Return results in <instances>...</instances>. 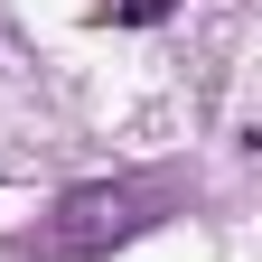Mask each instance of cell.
Listing matches in <instances>:
<instances>
[{
	"label": "cell",
	"instance_id": "cell-1",
	"mask_svg": "<svg viewBox=\"0 0 262 262\" xmlns=\"http://www.w3.org/2000/svg\"><path fill=\"white\" fill-rule=\"evenodd\" d=\"M122 234H141V196H131V187H75L38 234L19 244V262H94V253H113Z\"/></svg>",
	"mask_w": 262,
	"mask_h": 262
},
{
	"label": "cell",
	"instance_id": "cell-2",
	"mask_svg": "<svg viewBox=\"0 0 262 262\" xmlns=\"http://www.w3.org/2000/svg\"><path fill=\"white\" fill-rule=\"evenodd\" d=\"M169 10H178V0H113L103 19H113V28H159V19H169Z\"/></svg>",
	"mask_w": 262,
	"mask_h": 262
},
{
	"label": "cell",
	"instance_id": "cell-3",
	"mask_svg": "<svg viewBox=\"0 0 262 262\" xmlns=\"http://www.w3.org/2000/svg\"><path fill=\"white\" fill-rule=\"evenodd\" d=\"M0 75H19V38H10V28H0Z\"/></svg>",
	"mask_w": 262,
	"mask_h": 262
}]
</instances>
